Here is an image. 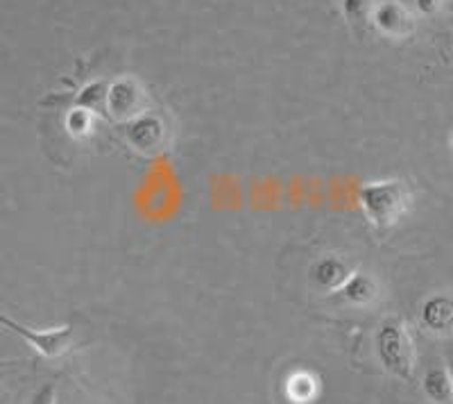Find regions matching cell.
Listing matches in <instances>:
<instances>
[{"instance_id": "obj_14", "label": "cell", "mask_w": 453, "mask_h": 404, "mask_svg": "<svg viewBox=\"0 0 453 404\" xmlns=\"http://www.w3.org/2000/svg\"><path fill=\"white\" fill-rule=\"evenodd\" d=\"M372 0H342V12H345L347 21L361 23L370 16Z\"/></svg>"}, {"instance_id": "obj_8", "label": "cell", "mask_w": 453, "mask_h": 404, "mask_svg": "<svg viewBox=\"0 0 453 404\" xmlns=\"http://www.w3.org/2000/svg\"><path fill=\"white\" fill-rule=\"evenodd\" d=\"M422 322L433 334L453 332V298L447 293H435L422 305Z\"/></svg>"}, {"instance_id": "obj_15", "label": "cell", "mask_w": 453, "mask_h": 404, "mask_svg": "<svg viewBox=\"0 0 453 404\" xmlns=\"http://www.w3.org/2000/svg\"><path fill=\"white\" fill-rule=\"evenodd\" d=\"M415 3H418V10L426 16L435 14L440 10V5H442V0H415Z\"/></svg>"}, {"instance_id": "obj_17", "label": "cell", "mask_w": 453, "mask_h": 404, "mask_svg": "<svg viewBox=\"0 0 453 404\" xmlns=\"http://www.w3.org/2000/svg\"><path fill=\"white\" fill-rule=\"evenodd\" d=\"M449 375H451V384H453V366H451V369H449Z\"/></svg>"}, {"instance_id": "obj_5", "label": "cell", "mask_w": 453, "mask_h": 404, "mask_svg": "<svg viewBox=\"0 0 453 404\" xmlns=\"http://www.w3.org/2000/svg\"><path fill=\"white\" fill-rule=\"evenodd\" d=\"M107 109L111 112V119L123 120V123L136 119L145 112L143 89L139 87L136 80L129 78L113 82L107 94Z\"/></svg>"}, {"instance_id": "obj_2", "label": "cell", "mask_w": 453, "mask_h": 404, "mask_svg": "<svg viewBox=\"0 0 453 404\" xmlns=\"http://www.w3.org/2000/svg\"><path fill=\"white\" fill-rule=\"evenodd\" d=\"M376 354L399 379H412L415 373V346L402 318H388L376 332Z\"/></svg>"}, {"instance_id": "obj_13", "label": "cell", "mask_w": 453, "mask_h": 404, "mask_svg": "<svg viewBox=\"0 0 453 404\" xmlns=\"http://www.w3.org/2000/svg\"><path fill=\"white\" fill-rule=\"evenodd\" d=\"M288 391L293 400H297V402H306V400H311L315 395V379L304 373L295 375V377L288 382Z\"/></svg>"}, {"instance_id": "obj_16", "label": "cell", "mask_w": 453, "mask_h": 404, "mask_svg": "<svg viewBox=\"0 0 453 404\" xmlns=\"http://www.w3.org/2000/svg\"><path fill=\"white\" fill-rule=\"evenodd\" d=\"M32 404H55V386H46L43 391H39Z\"/></svg>"}, {"instance_id": "obj_3", "label": "cell", "mask_w": 453, "mask_h": 404, "mask_svg": "<svg viewBox=\"0 0 453 404\" xmlns=\"http://www.w3.org/2000/svg\"><path fill=\"white\" fill-rule=\"evenodd\" d=\"M0 325L5 327V330H10V332L19 334L21 338H26V341L35 347L36 353L43 354V357L48 359L62 357L68 347H71V341H73L71 325L50 327V330H32V327L16 322L14 318H10L7 314H3V311H0Z\"/></svg>"}, {"instance_id": "obj_6", "label": "cell", "mask_w": 453, "mask_h": 404, "mask_svg": "<svg viewBox=\"0 0 453 404\" xmlns=\"http://www.w3.org/2000/svg\"><path fill=\"white\" fill-rule=\"evenodd\" d=\"M374 26L379 32L392 39H403L412 32L415 23H412V14L408 12L406 5L396 3V0H386L381 5H376L374 10Z\"/></svg>"}, {"instance_id": "obj_12", "label": "cell", "mask_w": 453, "mask_h": 404, "mask_svg": "<svg viewBox=\"0 0 453 404\" xmlns=\"http://www.w3.org/2000/svg\"><path fill=\"white\" fill-rule=\"evenodd\" d=\"M91 125H93V114L88 109L82 107H75L73 112H68L66 116V130L71 132V136L75 139H82L91 132Z\"/></svg>"}, {"instance_id": "obj_10", "label": "cell", "mask_w": 453, "mask_h": 404, "mask_svg": "<svg viewBox=\"0 0 453 404\" xmlns=\"http://www.w3.org/2000/svg\"><path fill=\"white\" fill-rule=\"evenodd\" d=\"M424 393L433 400V402H449L453 395L451 375L444 369H431L424 375Z\"/></svg>"}, {"instance_id": "obj_1", "label": "cell", "mask_w": 453, "mask_h": 404, "mask_svg": "<svg viewBox=\"0 0 453 404\" xmlns=\"http://www.w3.org/2000/svg\"><path fill=\"white\" fill-rule=\"evenodd\" d=\"M358 200L374 228L390 229L408 214L412 196L403 180H381L363 184Z\"/></svg>"}, {"instance_id": "obj_9", "label": "cell", "mask_w": 453, "mask_h": 404, "mask_svg": "<svg viewBox=\"0 0 453 404\" xmlns=\"http://www.w3.org/2000/svg\"><path fill=\"white\" fill-rule=\"evenodd\" d=\"M340 298L354 307H367L376 300L379 296V286H376L374 277L365 273H351L349 280L335 291Z\"/></svg>"}, {"instance_id": "obj_4", "label": "cell", "mask_w": 453, "mask_h": 404, "mask_svg": "<svg viewBox=\"0 0 453 404\" xmlns=\"http://www.w3.org/2000/svg\"><path fill=\"white\" fill-rule=\"evenodd\" d=\"M123 135L127 144L141 155H157L168 144V128H165L164 119L152 112H143L136 119L127 120L123 125Z\"/></svg>"}, {"instance_id": "obj_11", "label": "cell", "mask_w": 453, "mask_h": 404, "mask_svg": "<svg viewBox=\"0 0 453 404\" xmlns=\"http://www.w3.org/2000/svg\"><path fill=\"white\" fill-rule=\"evenodd\" d=\"M107 94H109V87L104 82H91L82 89L75 98V107H82L88 109L91 114L96 112H103L107 107Z\"/></svg>"}, {"instance_id": "obj_7", "label": "cell", "mask_w": 453, "mask_h": 404, "mask_svg": "<svg viewBox=\"0 0 453 404\" xmlns=\"http://www.w3.org/2000/svg\"><path fill=\"white\" fill-rule=\"evenodd\" d=\"M351 266L335 254H325L311 266V282L325 293H335L351 277Z\"/></svg>"}]
</instances>
